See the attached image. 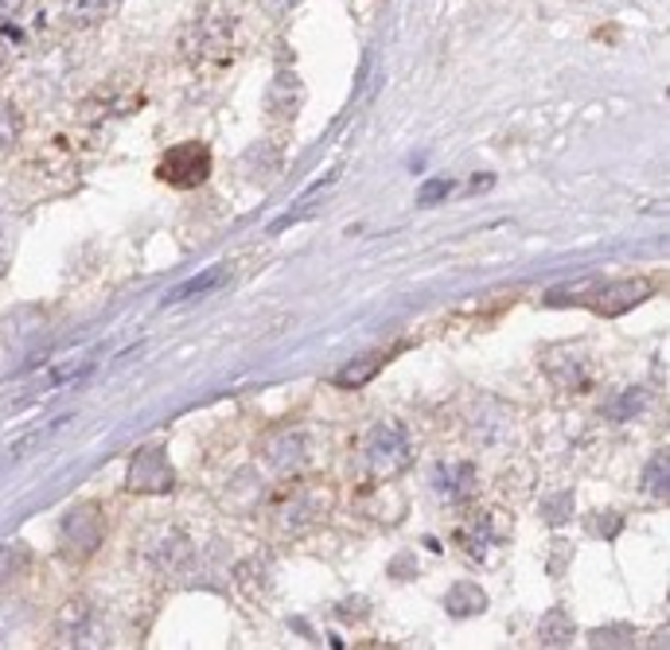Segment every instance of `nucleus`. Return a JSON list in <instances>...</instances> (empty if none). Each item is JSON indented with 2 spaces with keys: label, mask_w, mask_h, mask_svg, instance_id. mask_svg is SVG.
<instances>
[{
  "label": "nucleus",
  "mask_w": 670,
  "mask_h": 650,
  "mask_svg": "<svg viewBox=\"0 0 670 650\" xmlns=\"http://www.w3.org/2000/svg\"><path fill=\"white\" fill-rule=\"evenodd\" d=\"M231 39H234V12L211 4V9H203L184 27V55H188L191 63H211V59H223L231 51Z\"/></svg>",
  "instance_id": "f257e3e1"
},
{
  "label": "nucleus",
  "mask_w": 670,
  "mask_h": 650,
  "mask_svg": "<svg viewBox=\"0 0 670 650\" xmlns=\"http://www.w3.org/2000/svg\"><path fill=\"white\" fill-rule=\"evenodd\" d=\"M367 463L371 472L378 480H393V475H402L405 468L413 463V445H410V433H405L398 421H383V425L371 428L367 437Z\"/></svg>",
  "instance_id": "f03ea898"
},
{
  "label": "nucleus",
  "mask_w": 670,
  "mask_h": 650,
  "mask_svg": "<svg viewBox=\"0 0 670 650\" xmlns=\"http://www.w3.org/2000/svg\"><path fill=\"white\" fill-rule=\"evenodd\" d=\"M211 164H215V156H211L207 144L184 141V144H176V149H168V156L161 161V179L168 188L191 191V188H199V184H207Z\"/></svg>",
  "instance_id": "7ed1b4c3"
},
{
  "label": "nucleus",
  "mask_w": 670,
  "mask_h": 650,
  "mask_svg": "<svg viewBox=\"0 0 670 650\" xmlns=\"http://www.w3.org/2000/svg\"><path fill=\"white\" fill-rule=\"evenodd\" d=\"M102 537H106V518L94 503H82V507H71L63 515L59 545H63L67 557H90L102 545Z\"/></svg>",
  "instance_id": "20e7f679"
},
{
  "label": "nucleus",
  "mask_w": 670,
  "mask_h": 650,
  "mask_svg": "<svg viewBox=\"0 0 670 650\" xmlns=\"http://www.w3.org/2000/svg\"><path fill=\"white\" fill-rule=\"evenodd\" d=\"M126 487L133 495H168L176 487V472H172L168 452L164 448H141L129 463V480Z\"/></svg>",
  "instance_id": "39448f33"
},
{
  "label": "nucleus",
  "mask_w": 670,
  "mask_h": 650,
  "mask_svg": "<svg viewBox=\"0 0 670 650\" xmlns=\"http://www.w3.org/2000/svg\"><path fill=\"white\" fill-rule=\"evenodd\" d=\"M261 456L273 472L289 475V472H301L304 460H308V437H304L301 428H281V433H269L261 440Z\"/></svg>",
  "instance_id": "423d86ee"
},
{
  "label": "nucleus",
  "mask_w": 670,
  "mask_h": 650,
  "mask_svg": "<svg viewBox=\"0 0 670 650\" xmlns=\"http://www.w3.org/2000/svg\"><path fill=\"white\" fill-rule=\"evenodd\" d=\"M301 106H304L301 79H296L293 71H278V74H273V82H269V90H266L269 117H273V121H296Z\"/></svg>",
  "instance_id": "0eeeda50"
},
{
  "label": "nucleus",
  "mask_w": 670,
  "mask_h": 650,
  "mask_svg": "<svg viewBox=\"0 0 670 650\" xmlns=\"http://www.w3.org/2000/svg\"><path fill=\"white\" fill-rule=\"evenodd\" d=\"M651 296V285L647 281H620V285H608L604 293L597 296V312L600 316H624L632 312L635 304Z\"/></svg>",
  "instance_id": "6e6552de"
},
{
  "label": "nucleus",
  "mask_w": 670,
  "mask_h": 650,
  "mask_svg": "<svg viewBox=\"0 0 670 650\" xmlns=\"http://www.w3.org/2000/svg\"><path fill=\"white\" fill-rule=\"evenodd\" d=\"M433 487H437L440 499L465 503L468 495H472V487H475V468H472V463H465V460L440 463V468H437V480H433Z\"/></svg>",
  "instance_id": "1a4fd4ad"
},
{
  "label": "nucleus",
  "mask_w": 670,
  "mask_h": 650,
  "mask_svg": "<svg viewBox=\"0 0 670 650\" xmlns=\"http://www.w3.org/2000/svg\"><path fill=\"white\" fill-rule=\"evenodd\" d=\"M59 639L67 647H90V639H94V612H90V604L74 600V604L63 607V615H59Z\"/></svg>",
  "instance_id": "9d476101"
},
{
  "label": "nucleus",
  "mask_w": 670,
  "mask_h": 650,
  "mask_svg": "<svg viewBox=\"0 0 670 650\" xmlns=\"http://www.w3.org/2000/svg\"><path fill=\"white\" fill-rule=\"evenodd\" d=\"M59 9H63V20L74 27H94V24H106L117 9H121V0H59Z\"/></svg>",
  "instance_id": "9b49d317"
},
{
  "label": "nucleus",
  "mask_w": 670,
  "mask_h": 650,
  "mask_svg": "<svg viewBox=\"0 0 670 650\" xmlns=\"http://www.w3.org/2000/svg\"><path fill=\"white\" fill-rule=\"evenodd\" d=\"M445 607L456 615V619H465V615L483 612V607H487V596H483V588L472 584V580H456V584L448 588Z\"/></svg>",
  "instance_id": "f8f14e48"
},
{
  "label": "nucleus",
  "mask_w": 670,
  "mask_h": 650,
  "mask_svg": "<svg viewBox=\"0 0 670 650\" xmlns=\"http://www.w3.org/2000/svg\"><path fill=\"white\" fill-rule=\"evenodd\" d=\"M573 635H577V627H573L565 607H554V612L538 624V642H542V647H569Z\"/></svg>",
  "instance_id": "ddd939ff"
},
{
  "label": "nucleus",
  "mask_w": 670,
  "mask_h": 650,
  "mask_svg": "<svg viewBox=\"0 0 670 650\" xmlns=\"http://www.w3.org/2000/svg\"><path fill=\"white\" fill-rule=\"evenodd\" d=\"M383 370V355H363V358H351L348 366H343L340 375H336V386H367L371 378Z\"/></svg>",
  "instance_id": "4468645a"
},
{
  "label": "nucleus",
  "mask_w": 670,
  "mask_h": 650,
  "mask_svg": "<svg viewBox=\"0 0 670 650\" xmlns=\"http://www.w3.org/2000/svg\"><path fill=\"white\" fill-rule=\"evenodd\" d=\"M152 557H156V565H161L164 572H179L191 562V542L184 534H168V542L152 553Z\"/></svg>",
  "instance_id": "2eb2a0df"
},
{
  "label": "nucleus",
  "mask_w": 670,
  "mask_h": 650,
  "mask_svg": "<svg viewBox=\"0 0 670 650\" xmlns=\"http://www.w3.org/2000/svg\"><path fill=\"white\" fill-rule=\"evenodd\" d=\"M32 562V553H27L24 542H12V545H0V580H12L27 569Z\"/></svg>",
  "instance_id": "dca6fc26"
},
{
  "label": "nucleus",
  "mask_w": 670,
  "mask_h": 650,
  "mask_svg": "<svg viewBox=\"0 0 670 650\" xmlns=\"http://www.w3.org/2000/svg\"><path fill=\"white\" fill-rule=\"evenodd\" d=\"M492 518H475V522H468L465 530H460V545H465L472 557H480L483 549H487V542H492Z\"/></svg>",
  "instance_id": "f3484780"
},
{
  "label": "nucleus",
  "mask_w": 670,
  "mask_h": 650,
  "mask_svg": "<svg viewBox=\"0 0 670 650\" xmlns=\"http://www.w3.org/2000/svg\"><path fill=\"white\" fill-rule=\"evenodd\" d=\"M16 141H20V109L0 98V156L16 149Z\"/></svg>",
  "instance_id": "a211bd4d"
},
{
  "label": "nucleus",
  "mask_w": 670,
  "mask_h": 650,
  "mask_svg": "<svg viewBox=\"0 0 670 650\" xmlns=\"http://www.w3.org/2000/svg\"><path fill=\"white\" fill-rule=\"evenodd\" d=\"M667 483H670V472H667V456H651V463H647V472H644V487L647 495H655V499H662L667 495Z\"/></svg>",
  "instance_id": "6ab92c4d"
},
{
  "label": "nucleus",
  "mask_w": 670,
  "mask_h": 650,
  "mask_svg": "<svg viewBox=\"0 0 670 650\" xmlns=\"http://www.w3.org/2000/svg\"><path fill=\"white\" fill-rule=\"evenodd\" d=\"M647 405V390H624L620 393L616 405H608V417H616V421H627L632 413H639Z\"/></svg>",
  "instance_id": "aec40b11"
},
{
  "label": "nucleus",
  "mask_w": 670,
  "mask_h": 650,
  "mask_svg": "<svg viewBox=\"0 0 670 650\" xmlns=\"http://www.w3.org/2000/svg\"><path fill=\"white\" fill-rule=\"evenodd\" d=\"M448 191H452V184H448V179H430V184L418 191V203L430 206V203H437V199H445Z\"/></svg>",
  "instance_id": "412c9836"
},
{
  "label": "nucleus",
  "mask_w": 670,
  "mask_h": 650,
  "mask_svg": "<svg viewBox=\"0 0 670 650\" xmlns=\"http://www.w3.org/2000/svg\"><path fill=\"white\" fill-rule=\"evenodd\" d=\"M215 281H219V269H211V273H207L203 281H199V276H196V281H188V285L179 288V293L172 296V300H184V296H191V293H207V288L215 285Z\"/></svg>",
  "instance_id": "4be33fe9"
},
{
  "label": "nucleus",
  "mask_w": 670,
  "mask_h": 650,
  "mask_svg": "<svg viewBox=\"0 0 670 650\" xmlns=\"http://www.w3.org/2000/svg\"><path fill=\"white\" fill-rule=\"evenodd\" d=\"M12 71V39L0 32V79Z\"/></svg>",
  "instance_id": "5701e85b"
},
{
  "label": "nucleus",
  "mask_w": 670,
  "mask_h": 650,
  "mask_svg": "<svg viewBox=\"0 0 670 650\" xmlns=\"http://www.w3.org/2000/svg\"><path fill=\"white\" fill-rule=\"evenodd\" d=\"M301 0H261V9L273 12V16H281V12H293Z\"/></svg>",
  "instance_id": "b1692460"
},
{
  "label": "nucleus",
  "mask_w": 670,
  "mask_h": 650,
  "mask_svg": "<svg viewBox=\"0 0 670 650\" xmlns=\"http://www.w3.org/2000/svg\"><path fill=\"white\" fill-rule=\"evenodd\" d=\"M20 9H24V0H0V20L16 16Z\"/></svg>",
  "instance_id": "393cba45"
}]
</instances>
